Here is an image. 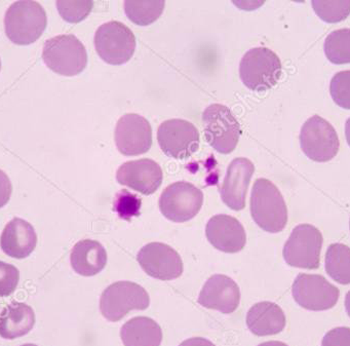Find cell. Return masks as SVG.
I'll return each mask as SVG.
<instances>
[{
  "label": "cell",
  "instance_id": "cell-36",
  "mask_svg": "<svg viewBox=\"0 0 350 346\" xmlns=\"http://www.w3.org/2000/svg\"><path fill=\"white\" fill-rule=\"evenodd\" d=\"M258 346H288V344L284 343L282 341H267L259 344Z\"/></svg>",
  "mask_w": 350,
  "mask_h": 346
},
{
  "label": "cell",
  "instance_id": "cell-15",
  "mask_svg": "<svg viewBox=\"0 0 350 346\" xmlns=\"http://www.w3.org/2000/svg\"><path fill=\"white\" fill-rule=\"evenodd\" d=\"M116 180L135 191L150 196L157 192L163 183V170L152 159L126 161L118 170Z\"/></svg>",
  "mask_w": 350,
  "mask_h": 346
},
{
  "label": "cell",
  "instance_id": "cell-26",
  "mask_svg": "<svg viewBox=\"0 0 350 346\" xmlns=\"http://www.w3.org/2000/svg\"><path fill=\"white\" fill-rule=\"evenodd\" d=\"M323 50L327 60L333 64H350V29L345 28L329 34Z\"/></svg>",
  "mask_w": 350,
  "mask_h": 346
},
{
  "label": "cell",
  "instance_id": "cell-17",
  "mask_svg": "<svg viewBox=\"0 0 350 346\" xmlns=\"http://www.w3.org/2000/svg\"><path fill=\"white\" fill-rule=\"evenodd\" d=\"M255 172V165L250 159L239 157L229 163L224 181L220 188L222 202L231 210L245 209L250 182Z\"/></svg>",
  "mask_w": 350,
  "mask_h": 346
},
{
  "label": "cell",
  "instance_id": "cell-2",
  "mask_svg": "<svg viewBox=\"0 0 350 346\" xmlns=\"http://www.w3.org/2000/svg\"><path fill=\"white\" fill-rule=\"evenodd\" d=\"M46 24V11L34 0H18L5 14V34L18 46H29L38 40Z\"/></svg>",
  "mask_w": 350,
  "mask_h": 346
},
{
  "label": "cell",
  "instance_id": "cell-21",
  "mask_svg": "<svg viewBox=\"0 0 350 346\" xmlns=\"http://www.w3.org/2000/svg\"><path fill=\"white\" fill-rule=\"evenodd\" d=\"M70 263L77 274L83 276H94L105 268L107 252L99 241L83 239L73 247Z\"/></svg>",
  "mask_w": 350,
  "mask_h": 346
},
{
  "label": "cell",
  "instance_id": "cell-1",
  "mask_svg": "<svg viewBox=\"0 0 350 346\" xmlns=\"http://www.w3.org/2000/svg\"><path fill=\"white\" fill-rule=\"evenodd\" d=\"M251 215L256 224L266 232H280L288 223V208L284 196L280 189L265 178H260L254 183Z\"/></svg>",
  "mask_w": 350,
  "mask_h": 346
},
{
  "label": "cell",
  "instance_id": "cell-9",
  "mask_svg": "<svg viewBox=\"0 0 350 346\" xmlns=\"http://www.w3.org/2000/svg\"><path fill=\"white\" fill-rule=\"evenodd\" d=\"M299 139L304 155L317 163L332 161L339 152L340 141L337 132L321 116H311L304 122Z\"/></svg>",
  "mask_w": 350,
  "mask_h": 346
},
{
  "label": "cell",
  "instance_id": "cell-8",
  "mask_svg": "<svg viewBox=\"0 0 350 346\" xmlns=\"http://www.w3.org/2000/svg\"><path fill=\"white\" fill-rule=\"evenodd\" d=\"M323 237L321 231L310 224H300L293 229L284 243V261L292 267L317 269L321 261Z\"/></svg>",
  "mask_w": 350,
  "mask_h": 346
},
{
  "label": "cell",
  "instance_id": "cell-6",
  "mask_svg": "<svg viewBox=\"0 0 350 346\" xmlns=\"http://www.w3.org/2000/svg\"><path fill=\"white\" fill-rule=\"evenodd\" d=\"M206 142L217 152L229 155L241 138V124L231 110L222 104H212L202 114Z\"/></svg>",
  "mask_w": 350,
  "mask_h": 346
},
{
  "label": "cell",
  "instance_id": "cell-41",
  "mask_svg": "<svg viewBox=\"0 0 350 346\" xmlns=\"http://www.w3.org/2000/svg\"><path fill=\"white\" fill-rule=\"evenodd\" d=\"M0 68H1V62H0Z\"/></svg>",
  "mask_w": 350,
  "mask_h": 346
},
{
  "label": "cell",
  "instance_id": "cell-32",
  "mask_svg": "<svg viewBox=\"0 0 350 346\" xmlns=\"http://www.w3.org/2000/svg\"><path fill=\"white\" fill-rule=\"evenodd\" d=\"M321 346H350V328L338 327L323 336Z\"/></svg>",
  "mask_w": 350,
  "mask_h": 346
},
{
  "label": "cell",
  "instance_id": "cell-19",
  "mask_svg": "<svg viewBox=\"0 0 350 346\" xmlns=\"http://www.w3.org/2000/svg\"><path fill=\"white\" fill-rule=\"evenodd\" d=\"M36 243L38 235L36 229L21 218L10 221L0 237V247L3 253L16 259H24L31 255Z\"/></svg>",
  "mask_w": 350,
  "mask_h": 346
},
{
  "label": "cell",
  "instance_id": "cell-3",
  "mask_svg": "<svg viewBox=\"0 0 350 346\" xmlns=\"http://www.w3.org/2000/svg\"><path fill=\"white\" fill-rule=\"evenodd\" d=\"M44 64L60 75H81L88 65V53L83 42L72 34H62L44 42Z\"/></svg>",
  "mask_w": 350,
  "mask_h": 346
},
{
  "label": "cell",
  "instance_id": "cell-37",
  "mask_svg": "<svg viewBox=\"0 0 350 346\" xmlns=\"http://www.w3.org/2000/svg\"><path fill=\"white\" fill-rule=\"evenodd\" d=\"M345 137L346 142H347L348 146L350 147V118L346 120L345 124Z\"/></svg>",
  "mask_w": 350,
  "mask_h": 346
},
{
  "label": "cell",
  "instance_id": "cell-40",
  "mask_svg": "<svg viewBox=\"0 0 350 346\" xmlns=\"http://www.w3.org/2000/svg\"><path fill=\"white\" fill-rule=\"evenodd\" d=\"M21 346H38V345H36V344L29 343V344H24V345H21Z\"/></svg>",
  "mask_w": 350,
  "mask_h": 346
},
{
  "label": "cell",
  "instance_id": "cell-10",
  "mask_svg": "<svg viewBox=\"0 0 350 346\" xmlns=\"http://www.w3.org/2000/svg\"><path fill=\"white\" fill-rule=\"evenodd\" d=\"M204 194L193 184L178 181L167 186L161 198L159 206L161 214L176 223L187 222L202 210Z\"/></svg>",
  "mask_w": 350,
  "mask_h": 346
},
{
  "label": "cell",
  "instance_id": "cell-7",
  "mask_svg": "<svg viewBox=\"0 0 350 346\" xmlns=\"http://www.w3.org/2000/svg\"><path fill=\"white\" fill-rule=\"evenodd\" d=\"M94 42L100 58L110 65L126 64L136 51V38L132 30L118 21L100 26Z\"/></svg>",
  "mask_w": 350,
  "mask_h": 346
},
{
  "label": "cell",
  "instance_id": "cell-27",
  "mask_svg": "<svg viewBox=\"0 0 350 346\" xmlns=\"http://www.w3.org/2000/svg\"><path fill=\"white\" fill-rule=\"evenodd\" d=\"M313 11L319 19L335 24L350 15V0H311Z\"/></svg>",
  "mask_w": 350,
  "mask_h": 346
},
{
  "label": "cell",
  "instance_id": "cell-42",
  "mask_svg": "<svg viewBox=\"0 0 350 346\" xmlns=\"http://www.w3.org/2000/svg\"><path fill=\"white\" fill-rule=\"evenodd\" d=\"M349 227H350V219H349Z\"/></svg>",
  "mask_w": 350,
  "mask_h": 346
},
{
  "label": "cell",
  "instance_id": "cell-35",
  "mask_svg": "<svg viewBox=\"0 0 350 346\" xmlns=\"http://www.w3.org/2000/svg\"><path fill=\"white\" fill-rule=\"evenodd\" d=\"M179 346H216L212 341L204 337H192L184 340Z\"/></svg>",
  "mask_w": 350,
  "mask_h": 346
},
{
  "label": "cell",
  "instance_id": "cell-30",
  "mask_svg": "<svg viewBox=\"0 0 350 346\" xmlns=\"http://www.w3.org/2000/svg\"><path fill=\"white\" fill-rule=\"evenodd\" d=\"M20 272L16 266L0 261V297L9 296L17 289Z\"/></svg>",
  "mask_w": 350,
  "mask_h": 346
},
{
  "label": "cell",
  "instance_id": "cell-18",
  "mask_svg": "<svg viewBox=\"0 0 350 346\" xmlns=\"http://www.w3.org/2000/svg\"><path fill=\"white\" fill-rule=\"evenodd\" d=\"M206 235L213 247L224 253H239L247 243L243 225L237 218L228 215L212 217L206 223Z\"/></svg>",
  "mask_w": 350,
  "mask_h": 346
},
{
  "label": "cell",
  "instance_id": "cell-13",
  "mask_svg": "<svg viewBox=\"0 0 350 346\" xmlns=\"http://www.w3.org/2000/svg\"><path fill=\"white\" fill-rule=\"evenodd\" d=\"M137 260L141 268L151 278L173 280L183 274L181 256L173 248L163 243H150L139 251Z\"/></svg>",
  "mask_w": 350,
  "mask_h": 346
},
{
  "label": "cell",
  "instance_id": "cell-38",
  "mask_svg": "<svg viewBox=\"0 0 350 346\" xmlns=\"http://www.w3.org/2000/svg\"><path fill=\"white\" fill-rule=\"evenodd\" d=\"M345 309L346 312H347V315H349L350 317V291L345 296Z\"/></svg>",
  "mask_w": 350,
  "mask_h": 346
},
{
  "label": "cell",
  "instance_id": "cell-23",
  "mask_svg": "<svg viewBox=\"0 0 350 346\" xmlns=\"http://www.w3.org/2000/svg\"><path fill=\"white\" fill-rule=\"evenodd\" d=\"M163 337L161 325L147 317H133L120 330L124 346H161Z\"/></svg>",
  "mask_w": 350,
  "mask_h": 346
},
{
  "label": "cell",
  "instance_id": "cell-5",
  "mask_svg": "<svg viewBox=\"0 0 350 346\" xmlns=\"http://www.w3.org/2000/svg\"><path fill=\"white\" fill-rule=\"evenodd\" d=\"M150 305L147 291L136 282H114L104 290L100 298V311L109 321L124 319L130 311L145 310Z\"/></svg>",
  "mask_w": 350,
  "mask_h": 346
},
{
  "label": "cell",
  "instance_id": "cell-34",
  "mask_svg": "<svg viewBox=\"0 0 350 346\" xmlns=\"http://www.w3.org/2000/svg\"><path fill=\"white\" fill-rule=\"evenodd\" d=\"M266 0H231L233 5L241 11L252 12L260 9Z\"/></svg>",
  "mask_w": 350,
  "mask_h": 346
},
{
  "label": "cell",
  "instance_id": "cell-11",
  "mask_svg": "<svg viewBox=\"0 0 350 346\" xmlns=\"http://www.w3.org/2000/svg\"><path fill=\"white\" fill-rule=\"evenodd\" d=\"M297 304L310 311L333 308L339 300L340 291L319 274H299L292 286Z\"/></svg>",
  "mask_w": 350,
  "mask_h": 346
},
{
  "label": "cell",
  "instance_id": "cell-22",
  "mask_svg": "<svg viewBox=\"0 0 350 346\" xmlns=\"http://www.w3.org/2000/svg\"><path fill=\"white\" fill-rule=\"evenodd\" d=\"M36 323V313L25 303L13 302L0 313V336L16 339L27 335Z\"/></svg>",
  "mask_w": 350,
  "mask_h": 346
},
{
  "label": "cell",
  "instance_id": "cell-39",
  "mask_svg": "<svg viewBox=\"0 0 350 346\" xmlns=\"http://www.w3.org/2000/svg\"><path fill=\"white\" fill-rule=\"evenodd\" d=\"M292 1H295V3H304L305 0H292Z\"/></svg>",
  "mask_w": 350,
  "mask_h": 346
},
{
  "label": "cell",
  "instance_id": "cell-24",
  "mask_svg": "<svg viewBox=\"0 0 350 346\" xmlns=\"http://www.w3.org/2000/svg\"><path fill=\"white\" fill-rule=\"evenodd\" d=\"M327 276L340 284H350V248L343 243H332L325 258Z\"/></svg>",
  "mask_w": 350,
  "mask_h": 346
},
{
  "label": "cell",
  "instance_id": "cell-20",
  "mask_svg": "<svg viewBox=\"0 0 350 346\" xmlns=\"http://www.w3.org/2000/svg\"><path fill=\"white\" fill-rule=\"evenodd\" d=\"M247 325L256 336L276 335L284 331L286 317L280 305L270 301L256 303L247 313Z\"/></svg>",
  "mask_w": 350,
  "mask_h": 346
},
{
  "label": "cell",
  "instance_id": "cell-14",
  "mask_svg": "<svg viewBox=\"0 0 350 346\" xmlns=\"http://www.w3.org/2000/svg\"><path fill=\"white\" fill-rule=\"evenodd\" d=\"M114 140L118 151L126 157L144 155L152 145V129L143 116L126 114L116 124Z\"/></svg>",
  "mask_w": 350,
  "mask_h": 346
},
{
  "label": "cell",
  "instance_id": "cell-28",
  "mask_svg": "<svg viewBox=\"0 0 350 346\" xmlns=\"http://www.w3.org/2000/svg\"><path fill=\"white\" fill-rule=\"evenodd\" d=\"M61 18L68 23H79L89 17L94 0H56Z\"/></svg>",
  "mask_w": 350,
  "mask_h": 346
},
{
  "label": "cell",
  "instance_id": "cell-25",
  "mask_svg": "<svg viewBox=\"0 0 350 346\" xmlns=\"http://www.w3.org/2000/svg\"><path fill=\"white\" fill-rule=\"evenodd\" d=\"M165 0H124V13L133 23L148 26L163 15Z\"/></svg>",
  "mask_w": 350,
  "mask_h": 346
},
{
  "label": "cell",
  "instance_id": "cell-16",
  "mask_svg": "<svg viewBox=\"0 0 350 346\" xmlns=\"http://www.w3.org/2000/svg\"><path fill=\"white\" fill-rule=\"evenodd\" d=\"M198 302L208 309L229 315L234 312L241 302L239 284L224 274H214L202 287Z\"/></svg>",
  "mask_w": 350,
  "mask_h": 346
},
{
  "label": "cell",
  "instance_id": "cell-29",
  "mask_svg": "<svg viewBox=\"0 0 350 346\" xmlns=\"http://www.w3.org/2000/svg\"><path fill=\"white\" fill-rule=\"evenodd\" d=\"M329 94L339 107L350 110V70L334 75L329 83Z\"/></svg>",
  "mask_w": 350,
  "mask_h": 346
},
{
  "label": "cell",
  "instance_id": "cell-33",
  "mask_svg": "<svg viewBox=\"0 0 350 346\" xmlns=\"http://www.w3.org/2000/svg\"><path fill=\"white\" fill-rule=\"evenodd\" d=\"M12 190H13V187H12L10 178L8 177L5 172L0 170V208H3L9 202Z\"/></svg>",
  "mask_w": 350,
  "mask_h": 346
},
{
  "label": "cell",
  "instance_id": "cell-12",
  "mask_svg": "<svg viewBox=\"0 0 350 346\" xmlns=\"http://www.w3.org/2000/svg\"><path fill=\"white\" fill-rule=\"evenodd\" d=\"M157 141L161 151L167 157L185 159L198 150L200 137L198 129L191 122L169 120L159 126Z\"/></svg>",
  "mask_w": 350,
  "mask_h": 346
},
{
  "label": "cell",
  "instance_id": "cell-4",
  "mask_svg": "<svg viewBox=\"0 0 350 346\" xmlns=\"http://www.w3.org/2000/svg\"><path fill=\"white\" fill-rule=\"evenodd\" d=\"M282 69V62L275 53L267 48H255L243 55L239 77L247 89L264 92L278 83Z\"/></svg>",
  "mask_w": 350,
  "mask_h": 346
},
{
  "label": "cell",
  "instance_id": "cell-31",
  "mask_svg": "<svg viewBox=\"0 0 350 346\" xmlns=\"http://www.w3.org/2000/svg\"><path fill=\"white\" fill-rule=\"evenodd\" d=\"M140 207V198L130 192L122 191L116 198V210L122 218L129 220L131 217L138 216Z\"/></svg>",
  "mask_w": 350,
  "mask_h": 346
}]
</instances>
